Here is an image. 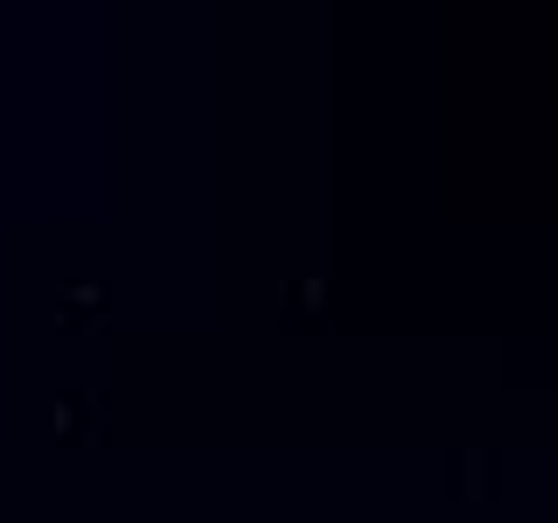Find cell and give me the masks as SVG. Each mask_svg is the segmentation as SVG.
Wrapping results in <instances>:
<instances>
[]
</instances>
